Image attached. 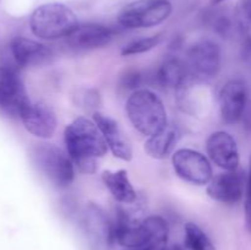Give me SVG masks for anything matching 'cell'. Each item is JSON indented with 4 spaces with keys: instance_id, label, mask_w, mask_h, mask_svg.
<instances>
[{
    "instance_id": "cell-17",
    "label": "cell",
    "mask_w": 251,
    "mask_h": 250,
    "mask_svg": "<svg viewBox=\"0 0 251 250\" xmlns=\"http://www.w3.org/2000/svg\"><path fill=\"white\" fill-rule=\"evenodd\" d=\"M157 82L164 88L176 91V93L193 86L194 80L185 61L172 56L166 59L156 74Z\"/></svg>"
},
{
    "instance_id": "cell-9",
    "label": "cell",
    "mask_w": 251,
    "mask_h": 250,
    "mask_svg": "<svg viewBox=\"0 0 251 250\" xmlns=\"http://www.w3.org/2000/svg\"><path fill=\"white\" fill-rule=\"evenodd\" d=\"M28 102L26 88L17 71L10 66H0V113L19 118Z\"/></svg>"
},
{
    "instance_id": "cell-8",
    "label": "cell",
    "mask_w": 251,
    "mask_h": 250,
    "mask_svg": "<svg viewBox=\"0 0 251 250\" xmlns=\"http://www.w3.org/2000/svg\"><path fill=\"white\" fill-rule=\"evenodd\" d=\"M221 61L220 47L215 42L203 39L189 48L185 63L194 80L206 81L218 75Z\"/></svg>"
},
{
    "instance_id": "cell-13",
    "label": "cell",
    "mask_w": 251,
    "mask_h": 250,
    "mask_svg": "<svg viewBox=\"0 0 251 250\" xmlns=\"http://www.w3.org/2000/svg\"><path fill=\"white\" fill-rule=\"evenodd\" d=\"M208 157L226 172L237 171L239 167V149L234 137L227 131H216L206 141Z\"/></svg>"
},
{
    "instance_id": "cell-2",
    "label": "cell",
    "mask_w": 251,
    "mask_h": 250,
    "mask_svg": "<svg viewBox=\"0 0 251 250\" xmlns=\"http://www.w3.org/2000/svg\"><path fill=\"white\" fill-rule=\"evenodd\" d=\"M125 112L132 126L145 136H152L168 125L163 100L151 90H135L125 103Z\"/></svg>"
},
{
    "instance_id": "cell-22",
    "label": "cell",
    "mask_w": 251,
    "mask_h": 250,
    "mask_svg": "<svg viewBox=\"0 0 251 250\" xmlns=\"http://www.w3.org/2000/svg\"><path fill=\"white\" fill-rule=\"evenodd\" d=\"M239 25L244 36H251V0H243L240 4Z\"/></svg>"
},
{
    "instance_id": "cell-26",
    "label": "cell",
    "mask_w": 251,
    "mask_h": 250,
    "mask_svg": "<svg viewBox=\"0 0 251 250\" xmlns=\"http://www.w3.org/2000/svg\"><path fill=\"white\" fill-rule=\"evenodd\" d=\"M162 250H184L183 248L179 245H172V247H164Z\"/></svg>"
},
{
    "instance_id": "cell-24",
    "label": "cell",
    "mask_w": 251,
    "mask_h": 250,
    "mask_svg": "<svg viewBox=\"0 0 251 250\" xmlns=\"http://www.w3.org/2000/svg\"><path fill=\"white\" fill-rule=\"evenodd\" d=\"M142 76L139 71H129L123 78V86L125 88H132V90H139V86L141 85Z\"/></svg>"
},
{
    "instance_id": "cell-5",
    "label": "cell",
    "mask_w": 251,
    "mask_h": 250,
    "mask_svg": "<svg viewBox=\"0 0 251 250\" xmlns=\"http://www.w3.org/2000/svg\"><path fill=\"white\" fill-rule=\"evenodd\" d=\"M172 11L168 0H135L123 7L118 22L125 28H150L163 24Z\"/></svg>"
},
{
    "instance_id": "cell-27",
    "label": "cell",
    "mask_w": 251,
    "mask_h": 250,
    "mask_svg": "<svg viewBox=\"0 0 251 250\" xmlns=\"http://www.w3.org/2000/svg\"><path fill=\"white\" fill-rule=\"evenodd\" d=\"M124 250H157V249H152V248H125Z\"/></svg>"
},
{
    "instance_id": "cell-3",
    "label": "cell",
    "mask_w": 251,
    "mask_h": 250,
    "mask_svg": "<svg viewBox=\"0 0 251 250\" xmlns=\"http://www.w3.org/2000/svg\"><path fill=\"white\" fill-rule=\"evenodd\" d=\"M78 26L75 12L61 2H48L37 7L29 17L32 33L44 41L69 37Z\"/></svg>"
},
{
    "instance_id": "cell-4",
    "label": "cell",
    "mask_w": 251,
    "mask_h": 250,
    "mask_svg": "<svg viewBox=\"0 0 251 250\" xmlns=\"http://www.w3.org/2000/svg\"><path fill=\"white\" fill-rule=\"evenodd\" d=\"M31 154L37 168L55 188H68L73 183L74 162L63 150L51 144H38Z\"/></svg>"
},
{
    "instance_id": "cell-11",
    "label": "cell",
    "mask_w": 251,
    "mask_h": 250,
    "mask_svg": "<svg viewBox=\"0 0 251 250\" xmlns=\"http://www.w3.org/2000/svg\"><path fill=\"white\" fill-rule=\"evenodd\" d=\"M19 118L29 134L43 140L50 139L58 125L55 113L50 107L31 100L22 108Z\"/></svg>"
},
{
    "instance_id": "cell-20",
    "label": "cell",
    "mask_w": 251,
    "mask_h": 250,
    "mask_svg": "<svg viewBox=\"0 0 251 250\" xmlns=\"http://www.w3.org/2000/svg\"><path fill=\"white\" fill-rule=\"evenodd\" d=\"M184 232V244L188 250H217L210 237L196 223H186Z\"/></svg>"
},
{
    "instance_id": "cell-10",
    "label": "cell",
    "mask_w": 251,
    "mask_h": 250,
    "mask_svg": "<svg viewBox=\"0 0 251 250\" xmlns=\"http://www.w3.org/2000/svg\"><path fill=\"white\" fill-rule=\"evenodd\" d=\"M220 113L226 124H237L243 119L248 105L247 83L240 78H232L220 91Z\"/></svg>"
},
{
    "instance_id": "cell-23",
    "label": "cell",
    "mask_w": 251,
    "mask_h": 250,
    "mask_svg": "<svg viewBox=\"0 0 251 250\" xmlns=\"http://www.w3.org/2000/svg\"><path fill=\"white\" fill-rule=\"evenodd\" d=\"M247 193H245V225L248 232L251 233V156L249 159V171L247 175Z\"/></svg>"
},
{
    "instance_id": "cell-21",
    "label": "cell",
    "mask_w": 251,
    "mask_h": 250,
    "mask_svg": "<svg viewBox=\"0 0 251 250\" xmlns=\"http://www.w3.org/2000/svg\"><path fill=\"white\" fill-rule=\"evenodd\" d=\"M162 39H163V33L134 39L130 43L125 44L120 53H122L123 56H130L136 55V54L146 53V51H150L153 48H156L161 43Z\"/></svg>"
},
{
    "instance_id": "cell-6",
    "label": "cell",
    "mask_w": 251,
    "mask_h": 250,
    "mask_svg": "<svg viewBox=\"0 0 251 250\" xmlns=\"http://www.w3.org/2000/svg\"><path fill=\"white\" fill-rule=\"evenodd\" d=\"M81 228L90 250H110L114 243L113 223L100 206L90 202L82 211Z\"/></svg>"
},
{
    "instance_id": "cell-16",
    "label": "cell",
    "mask_w": 251,
    "mask_h": 250,
    "mask_svg": "<svg viewBox=\"0 0 251 250\" xmlns=\"http://www.w3.org/2000/svg\"><path fill=\"white\" fill-rule=\"evenodd\" d=\"M113 36L112 29L103 25H78L77 28L68 37V46L77 51L92 50L109 44Z\"/></svg>"
},
{
    "instance_id": "cell-19",
    "label": "cell",
    "mask_w": 251,
    "mask_h": 250,
    "mask_svg": "<svg viewBox=\"0 0 251 250\" xmlns=\"http://www.w3.org/2000/svg\"><path fill=\"white\" fill-rule=\"evenodd\" d=\"M102 180L105 188L110 191L113 198L120 203H134L137 200V194L130 181L127 171H103Z\"/></svg>"
},
{
    "instance_id": "cell-15",
    "label": "cell",
    "mask_w": 251,
    "mask_h": 250,
    "mask_svg": "<svg viewBox=\"0 0 251 250\" xmlns=\"http://www.w3.org/2000/svg\"><path fill=\"white\" fill-rule=\"evenodd\" d=\"M12 58L22 68H32L48 64L53 58V51L44 44L26 37H16L10 43Z\"/></svg>"
},
{
    "instance_id": "cell-18",
    "label": "cell",
    "mask_w": 251,
    "mask_h": 250,
    "mask_svg": "<svg viewBox=\"0 0 251 250\" xmlns=\"http://www.w3.org/2000/svg\"><path fill=\"white\" fill-rule=\"evenodd\" d=\"M181 132L176 125L168 124L157 134L152 135L145 142V152L154 159H164L174 153L180 141Z\"/></svg>"
},
{
    "instance_id": "cell-25",
    "label": "cell",
    "mask_w": 251,
    "mask_h": 250,
    "mask_svg": "<svg viewBox=\"0 0 251 250\" xmlns=\"http://www.w3.org/2000/svg\"><path fill=\"white\" fill-rule=\"evenodd\" d=\"M81 98V104L85 108H92L96 109L100 104V96L95 91H85L83 95L78 96Z\"/></svg>"
},
{
    "instance_id": "cell-7",
    "label": "cell",
    "mask_w": 251,
    "mask_h": 250,
    "mask_svg": "<svg viewBox=\"0 0 251 250\" xmlns=\"http://www.w3.org/2000/svg\"><path fill=\"white\" fill-rule=\"evenodd\" d=\"M176 175L194 185H207L213 178L212 167L205 154L191 149H180L172 154Z\"/></svg>"
},
{
    "instance_id": "cell-1",
    "label": "cell",
    "mask_w": 251,
    "mask_h": 250,
    "mask_svg": "<svg viewBox=\"0 0 251 250\" xmlns=\"http://www.w3.org/2000/svg\"><path fill=\"white\" fill-rule=\"evenodd\" d=\"M66 151L82 173L92 174L97 171L98 158L108 152V145L93 120L78 117L64 130Z\"/></svg>"
},
{
    "instance_id": "cell-14",
    "label": "cell",
    "mask_w": 251,
    "mask_h": 250,
    "mask_svg": "<svg viewBox=\"0 0 251 250\" xmlns=\"http://www.w3.org/2000/svg\"><path fill=\"white\" fill-rule=\"evenodd\" d=\"M93 122L100 127V132L104 136L108 149L112 151L113 156L122 161L129 162L132 159V146L119 123L113 118L103 114L100 112L93 113Z\"/></svg>"
},
{
    "instance_id": "cell-28",
    "label": "cell",
    "mask_w": 251,
    "mask_h": 250,
    "mask_svg": "<svg viewBox=\"0 0 251 250\" xmlns=\"http://www.w3.org/2000/svg\"><path fill=\"white\" fill-rule=\"evenodd\" d=\"M222 1H225V0H213V4H220Z\"/></svg>"
},
{
    "instance_id": "cell-12",
    "label": "cell",
    "mask_w": 251,
    "mask_h": 250,
    "mask_svg": "<svg viewBox=\"0 0 251 250\" xmlns=\"http://www.w3.org/2000/svg\"><path fill=\"white\" fill-rule=\"evenodd\" d=\"M247 178L242 171H230L218 174L207 184V195L225 205H235L244 195Z\"/></svg>"
}]
</instances>
